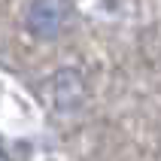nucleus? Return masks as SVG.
Listing matches in <instances>:
<instances>
[{"instance_id": "nucleus-1", "label": "nucleus", "mask_w": 161, "mask_h": 161, "mask_svg": "<svg viewBox=\"0 0 161 161\" xmlns=\"http://www.w3.org/2000/svg\"><path fill=\"white\" fill-rule=\"evenodd\" d=\"M70 0H34L27 9V31L40 40H55L67 25Z\"/></svg>"}, {"instance_id": "nucleus-2", "label": "nucleus", "mask_w": 161, "mask_h": 161, "mask_svg": "<svg viewBox=\"0 0 161 161\" xmlns=\"http://www.w3.org/2000/svg\"><path fill=\"white\" fill-rule=\"evenodd\" d=\"M52 91H55V109H76L82 103V79L76 70H61L52 76Z\"/></svg>"}, {"instance_id": "nucleus-3", "label": "nucleus", "mask_w": 161, "mask_h": 161, "mask_svg": "<svg viewBox=\"0 0 161 161\" xmlns=\"http://www.w3.org/2000/svg\"><path fill=\"white\" fill-rule=\"evenodd\" d=\"M0 161H9V158H6V155H3V152H0Z\"/></svg>"}]
</instances>
